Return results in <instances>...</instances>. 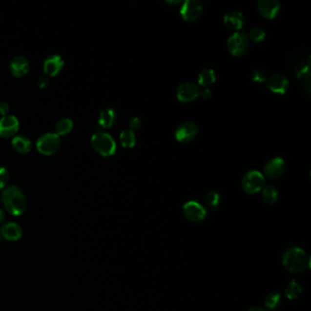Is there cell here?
Here are the masks:
<instances>
[{
    "instance_id": "obj_2",
    "label": "cell",
    "mask_w": 311,
    "mask_h": 311,
    "mask_svg": "<svg viewBox=\"0 0 311 311\" xmlns=\"http://www.w3.org/2000/svg\"><path fill=\"white\" fill-rule=\"evenodd\" d=\"M1 200L7 212L15 216L21 215L27 207V200L19 187L11 186L3 190Z\"/></svg>"
},
{
    "instance_id": "obj_22",
    "label": "cell",
    "mask_w": 311,
    "mask_h": 311,
    "mask_svg": "<svg viewBox=\"0 0 311 311\" xmlns=\"http://www.w3.org/2000/svg\"><path fill=\"white\" fill-rule=\"evenodd\" d=\"M261 191H262V194H261L262 201L266 205L271 206L277 202L278 198V192H277V188L274 186L264 187Z\"/></svg>"
},
{
    "instance_id": "obj_16",
    "label": "cell",
    "mask_w": 311,
    "mask_h": 311,
    "mask_svg": "<svg viewBox=\"0 0 311 311\" xmlns=\"http://www.w3.org/2000/svg\"><path fill=\"white\" fill-rule=\"evenodd\" d=\"M1 237L7 241L15 242L20 240L22 236V229L21 226L15 222H8L2 225L0 228Z\"/></svg>"
},
{
    "instance_id": "obj_30",
    "label": "cell",
    "mask_w": 311,
    "mask_h": 311,
    "mask_svg": "<svg viewBox=\"0 0 311 311\" xmlns=\"http://www.w3.org/2000/svg\"><path fill=\"white\" fill-rule=\"evenodd\" d=\"M9 181V173L5 167L0 166V190L5 189L7 187V183Z\"/></svg>"
},
{
    "instance_id": "obj_7",
    "label": "cell",
    "mask_w": 311,
    "mask_h": 311,
    "mask_svg": "<svg viewBox=\"0 0 311 311\" xmlns=\"http://www.w3.org/2000/svg\"><path fill=\"white\" fill-rule=\"evenodd\" d=\"M203 12V5L197 0L185 1L180 8V14L184 21L194 22L200 18Z\"/></svg>"
},
{
    "instance_id": "obj_26",
    "label": "cell",
    "mask_w": 311,
    "mask_h": 311,
    "mask_svg": "<svg viewBox=\"0 0 311 311\" xmlns=\"http://www.w3.org/2000/svg\"><path fill=\"white\" fill-rule=\"evenodd\" d=\"M282 302V297L281 295L277 292H270V294L267 295L265 297V306L268 310L274 311L277 309Z\"/></svg>"
},
{
    "instance_id": "obj_28",
    "label": "cell",
    "mask_w": 311,
    "mask_h": 311,
    "mask_svg": "<svg viewBox=\"0 0 311 311\" xmlns=\"http://www.w3.org/2000/svg\"><path fill=\"white\" fill-rule=\"evenodd\" d=\"M266 38V32L261 28H252L249 32V39L255 43L262 42Z\"/></svg>"
},
{
    "instance_id": "obj_9",
    "label": "cell",
    "mask_w": 311,
    "mask_h": 311,
    "mask_svg": "<svg viewBox=\"0 0 311 311\" xmlns=\"http://www.w3.org/2000/svg\"><path fill=\"white\" fill-rule=\"evenodd\" d=\"M183 211L187 219L194 223L203 221L207 216V210L195 201H189L186 203Z\"/></svg>"
},
{
    "instance_id": "obj_11",
    "label": "cell",
    "mask_w": 311,
    "mask_h": 311,
    "mask_svg": "<svg viewBox=\"0 0 311 311\" xmlns=\"http://www.w3.org/2000/svg\"><path fill=\"white\" fill-rule=\"evenodd\" d=\"M20 130V122L12 115H7L0 119V137H14Z\"/></svg>"
},
{
    "instance_id": "obj_14",
    "label": "cell",
    "mask_w": 311,
    "mask_h": 311,
    "mask_svg": "<svg viewBox=\"0 0 311 311\" xmlns=\"http://www.w3.org/2000/svg\"><path fill=\"white\" fill-rule=\"evenodd\" d=\"M64 66V61L62 56L58 54L50 55L46 59L43 64V70L45 75L55 77L62 71Z\"/></svg>"
},
{
    "instance_id": "obj_27",
    "label": "cell",
    "mask_w": 311,
    "mask_h": 311,
    "mask_svg": "<svg viewBox=\"0 0 311 311\" xmlns=\"http://www.w3.org/2000/svg\"><path fill=\"white\" fill-rule=\"evenodd\" d=\"M120 142L124 148H132L136 145V136L131 130H124L120 134Z\"/></svg>"
},
{
    "instance_id": "obj_32",
    "label": "cell",
    "mask_w": 311,
    "mask_h": 311,
    "mask_svg": "<svg viewBox=\"0 0 311 311\" xmlns=\"http://www.w3.org/2000/svg\"><path fill=\"white\" fill-rule=\"evenodd\" d=\"M49 77L47 76V75H45V74L40 77L39 80H38V85H39V87H40L41 89L46 88V87L49 85Z\"/></svg>"
},
{
    "instance_id": "obj_13",
    "label": "cell",
    "mask_w": 311,
    "mask_h": 311,
    "mask_svg": "<svg viewBox=\"0 0 311 311\" xmlns=\"http://www.w3.org/2000/svg\"><path fill=\"white\" fill-rule=\"evenodd\" d=\"M257 10L260 15L269 20L277 17L280 10V3L277 0H259Z\"/></svg>"
},
{
    "instance_id": "obj_33",
    "label": "cell",
    "mask_w": 311,
    "mask_h": 311,
    "mask_svg": "<svg viewBox=\"0 0 311 311\" xmlns=\"http://www.w3.org/2000/svg\"><path fill=\"white\" fill-rule=\"evenodd\" d=\"M9 109H10V107H9V105L7 103H5V102H1L0 103V115L2 117L7 116L8 112H9Z\"/></svg>"
},
{
    "instance_id": "obj_35",
    "label": "cell",
    "mask_w": 311,
    "mask_h": 311,
    "mask_svg": "<svg viewBox=\"0 0 311 311\" xmlns=\"http://www.w3.org/2000/svg\"><path fill=\"white\" fill-rule=\"evenodd\" d=\"M247 311H267L265 309L263 308H259V307H254V308H250Z\"/></svg>"
},
{
    "instance_id": "obj_12",
    "label": "cell",
    "mask_w": 311,
    "mask_h": 311,
    "mask_svg": "<svg viewBox=\"0 0 311 311\" xmlns=\"http://www.w3.org/2000/svg\"><path fill=\"white\" fill-rule=\"evenodd\" d=\"M285 170H286L285 161L280 157H275L273 159L270 160L264 166L265 175L272 180L279 178L283 174Z\"/></svg>"
},
{
    "instance_id": "obj_21",
    "label": "cell",
    "mask_w": 311,
    "mask_h": 311,
    "mask_svg": "<svg viewBox=\"0 0 311 311\" xmlns=\"http://www.w3.org/2000/svg\"><path fill=\"white\" fill-rule=\"evenodd\" d=\"M204 207L206 210L214 211L217 209L220 205V195L216 191H209L204 198Z\"/></svg>"
},
{
    "instance_id": "obj_3",
    "label": "cell",
    "mask_w": 311,
    "mask_h": 311,
    "mask_svg": "<svg viewBox=\"0 0 311 311\" xmlns=\"http://www.w3.org/2000/svg\"><path fill=\"white\" fill-rule=\"evenodd\" d=\"M91 145L95 152L109 157L116 152V143L111 135L104 131H96L91 137Z\"/></svg>"
},
{
    "instance_id": "obj_25",
    "label": "cell",
    "mask_w": 311,
    "mask_h": 311,
    "mask_svg": "<svg viewBox=\"0 0 311 311\" xmlns=\"http://www.w3.org/2000/svg\"><path fill=\"white\" fill-rule=\"evenodd\" d=\"M73 129V122L69 118H63L60 120L55 126L56 134L59 136H65L69 134Z\"/></svg>"
},
{
    "instance_id": "obj_29",
    "label": "cell",
    "mask_w": 311,
    "mask_h": 311,
    "mask_svg": "<svg viewBox=\"0 0 311 311\" xmlns=\"http://www.w3.org/2000/svg\"><path fill=\"white\" fill-rule=\"evenodd\" d=\"M251 80L253 81V83H263L267 82L268 80V75L267 72L262 69H254L251 73Z\"/></svg>"
},
{
    "instance_id": "obj_8",
    "label": "cell",
    "mask_w": 311,
    "mask_h": 311,
    "mask_svg": "<svg viewBox=\"0 0 311 311\" xmlns=\"http://www.w3.org/2000/svg\"><path fill=\"white\" fill-rule=\"evenodd\" d=\"M198 134V127L193 122H186L176 129L174 137L182 144H187L193 141Z\"/></svg>"
},
{
    "instance_id": "obj_18",
    "label": "cell",
    "mask_w": 311,
    "mask_h": 311,
    "mask_svg": "<svg viewBox=\"0 0 311 311\" xmlns=\"http://www.w3.org/2000/svg\"><path fill=\"white\" fill-rule=\"evenodd\" d=\"M10 72L16 78L25 76L29 69V62L28 59L24 56H17L11 61L9 65Z\"/></svg>"
},
{
    "instance_id": "obj_24",
    "label": "cell",
    "mask_w": 311,
    "mask_h": 311,
    "mask_svg": "<svg viewBox=\"0 0 311 311\" xmlns=\"http://www.w3.org/2000/svg\"><path fill=\"white\" fill-rule=\"evenodd\" d=\"M215 73H214V69H204L200 73L198 74L197 81L201 86L203 87H209L212 84H214L215 82Z\"/></svg>"
},
{
    "instance_id": "obj_23",
    "label": "cell",
    "mask_w": 311,
    "mask_h": 311,
    "mask_svg": "<svg viewBox=\"0 0 311 311\" xmlns=\"http://www.w3.org/2000/svg\"><path fill=\"white\" fill-rule=\"evenodd\" d=\"M285 294L291 300L297 299L302 294V287L297 280H291L285 288Z\"/></svg>"
},
{
    "instance_id": "obj_15",
    "label": "cell",
    "mask_w": 311,
    "mask_h": 311,
    "mask_svg": "<svg viewBox=\"0 0 311 311\" xmlns=\"http://www.w3.org/2000/svg\"><path fill=\"white\" fill-rule=\"evenodd\" d=\"M268 86L270 90L274 93L285 94L290 88V83L287 77L284 76L283 74L275 73L270 77Z\"/></svg>"
},
{
    "instance_id": "obj_1",
    "label": "cell",
    "mask_w": 311,
    "mask_h": 311,
    "mask_svg": "<svg viewBox=\"0 0 311 311\" xmlns=\"http://www.w3.org/2000/svg\"><path fill=\"white\" fill-rule=\"evenodd\" d=\"M282 265L291 274H300L310 268V257L303 249L290 248L284 252Z\"/></svg>"
},
{
    "instance_id": "obj_4",
    "label": "cell",
    "mask_w": 311,
    "mask_h": 311,
    "mask_svg": "<svg viewBox=\"0 0 311 311\" xmlns=\"http://www.w3.org/2000/svg\"><path fill=\"white\" fill-rule=\"evenodd\" d=\"M265 177L262 173L256 170H251L245 173L243 176V190L247 194H254L260 192L265 187Z\"/></svg>"
},
{
    "instance_id": "obj_34",
    "label": "cell",
    "mask_w": 311,
    "mask_h": 311,
    "mask_svg": "<svg viewBox=\"0 0 311 311\" xmlns=\"http://www.w3.org/2000/svg\"><path fill=\"white\" fill-rule=\"evenodd\" d=\"M211 95H212V92L208 88H205V89L200 90V93H199V96L204 100H208L209 98L211 97Z\"/></svg>"
},
{
    "instance_id": "obj_36",
    "label": "cell",
    "mask_w": 311,
    "mask_h": 311,
    "mask_svg": "<svg viewBox=\"0 0 311 311\" xmlns=\"http://www.w3.org/2000/svg\"><path fill=\"white\" fill-rule=\"evenodd\" d=\"M4 219H5V213L2 209H0V225L3 223Z\"/></svg>"
},
{
    "instance_id": "obj_19",
    "label": "cell",
    "mask_w": 311,
    "mask_h": 311,
    "mask_svg": "<svg viewBox=\"0 0 311 311\" xmlns=\"http://www.w3.org/2000/svg\"><path fill=\"white\" fill-rule=\"evenodd\" d=\"M117 113L112 108H106L101 111L99 116V124L104 129H109L115 124Z\"/></svg>"
},
{
    "instance_id": "obj_20",
    "label": "cell",
    "mask_w": 311,
    "mask_h": 311,
    "mask_svg": "<svg viewBox=\"0 0 311 311\" xmlns=\"http://www.w3.org/2000/svg\"><path fill=\"white\" fill-rule=\"evenodd\" d=\"M11 145L16 152L25 154L30 152L32 144L28 137L23 135H18V136H14L12 139Z\"/></svg>"
},
{
    "instance_id": "obj_10",
    "label": "cell",
    "mask_w": 311,
    "mask_h": 311,
    "mask_svg": "<svg viewBox=\"0 0 311 311\" xmlns=\"http://www.w3.org/2000/svg\"><path fill=\"white\" fill-rule=\"evenodd\" d=\"M199 93H200L199 87L195 83H190V82L182 83L176 90L177 99L182 103L193 102L199 96Z\"/></svg>"
},
{
    "instance_id": "obj_6",
    "label": "cell",
    "mask_w": 311,
    "mask_h": 311,
    "mask_svg": "<svg viewBox=\"0 0 311 311\" xmlns=\"http://www.w3.org/2000/svg\"><path fill=\"white\" fill-rule=\"evenodd\" d=\"M249 48V39L248 35L241 31H236L229 37L228 49L232 55L239 57L248 51Z\"/></svg>"
},
{
    "instance_id": "obj_5",
    "label": "cell",
    "mask_w": 311,
    "mask_h": 311,
    "mask_svg": "<svg viewBox=\"0 0 311 311\" xmlns=\"http://www.w3.org/2000/svg\"><path fill=\"white\" fill-rule=\"evenodd\" d=\"M62 141L56 133L49 132L41 136L37 142V149L43 155H52L60 150Z\"/></svg>"
},
{
    "instance_id": "obj_37",
    "label": "cell",
    "mask_w": 311,
    "mask_h": 311,
    "mask_svg": "<svg viewBox=\"0 0 311 311\" xmlns=\"http://www.w3.org/2000/svg\"><path fill=\"white\" fill-rule=\"evenodd\" d=\"M0 240H1V235H0Z\"/></svg>"
},
{
    "instance_id": "obj_17",
    "label": "cell",
    "mask_w": 311,
    "mask_h": 311,
    "mask_svg": "<svg viewBox=\"0 0 311 311\" xmlns=\"http://www.w3.org/2000/svg\"><path fill=\"white\" fill-rule=\"evenodd\" d=\"M244 15L237 10H230L224 16V24L227 28L232 30L239 31L245 26Z\"/></svg>"
},
{
    "instance_id": "obj_31",
    "label": "cell",
    "mask_w": 311,
    "mask_h": 311,
    "mask_svg": "<svg viewBox=\"0 0 311 311\" xmlns=\"http://www.w3.org/2000/svg\"><path fill=\"white\" fill-rule=\"evenodd\" d=\"M142 126V121L139 117H132L129 121V127L131 131H137Z\"/></svg>"
}]
</instances>
